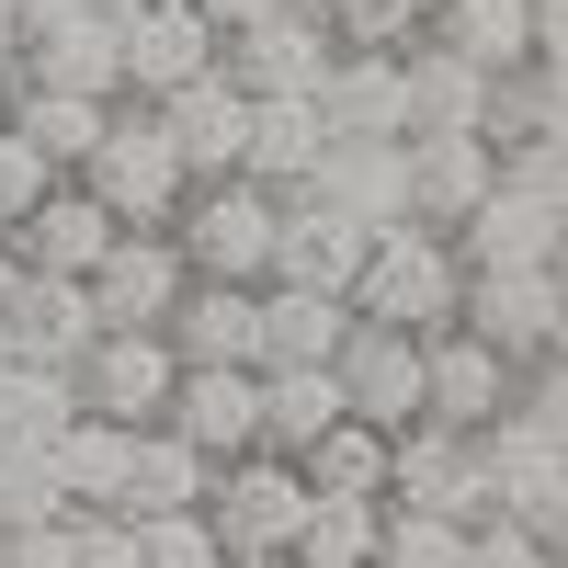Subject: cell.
Wrapping results in <instances>:
<instances>
[{
	"label": "cell",
	"mask_w": 568,
	"mask_h": 568,
	"mask_svg": "<svg viewBox=\"0 0 568 568\" xmlns=\"http://www.w3.org/2000/svg\"><path fill=\"white\" fill-rule=\"evenodd\" d=\"M455 284H466V262H455L444 227L387 216V227L364 240V262H353V284H342V307H353V318H398V329H444V318H455Z\"/></svg>",
	"instance_id": "cell-1"
},
{
	"label": "cell",
	"mask_w": 568,
	"mask_h": 568,
	"mask_svg": "<svg viewBox=\"0 0 568 568\" xmlns=\"http://www.w3.org/2000/svg\"><path fill=\"white\" fill-rule=\"evenodd\" d=\"M296 511H307V478H296V455H273V444H240V455H216V478H205L216 557H240V568H284V535H296Z\"/></svg>",
	"instance_id": "cell-2"
},
{
	"label": "cell",
	"mask_w": 568,
	"mask_h": 568,
	"mask_svg": "<svg viewBox=\"0 0 568 568\" xmlns=\"http://www.w3.org/2000/svg\"><path fill=\"white\" fill-rule=\"evenodd\" d=\"M171 251L194 262V273L262 284V262H273V182H251V171H205V182H182V205H171Z\"/></svg>",
	"instance_id": "cell-3"
},
{
	"label": "cell",
	"mask_w": 568,
	"mask_h": 568,
	"mask_svg": "<svg viewBox=\"0 0 568 568\" xmlns=\"http://www.w3.org/2000/svg\"><path fill=\"white\" fill-rule=\"evenodd\" d=\"M80 182L114 205V227H171V205H182V171L171 160V136H160V114L149 103H125L114 91V114H103V136H91V160H80Z\"/></svg>",
	"instance_id": "cell-4"
},
{
	"label": "cell",
	"mask_w": 568,
	"mask_h": 568,
	"mask_svg": "<svg viewBox=\"0 0 568 568\" xmlns=\"http://www.w3.org/2000/svg\"><path fill=\"white\" fill-rule=\"evenodd\" d=\"M455 318L478 329V342H500L511 364H535L568 342V296H557V262H466L455 284Z\"/></svg>",
	"instance_id": "cell-5"
},
{
	"label": "cell",
	"mask_w": 568,
	"mask_h": 568,
	"mask_svg": "<svg viewBox=\"0 0 568 568\" xmlns=\"http://www.w3.org/2000/svg\"><path fill=\"white\" fill-rule=\"evenodd\" d=\"M171 375H182V353L160 342V329H125V318H103V329H91V342L69 353L80 409H103V420H160Z\"/></svg>",
	"instance_id": "cell-6"
},
{
	"label": "cell",
	"mask_w": 568,
	"mask_h": 568,
	"mask_svg": "<svg viewBox=\"0 0 568 568\" xmlns=\"http://www.w3.org/2000/svg\"><path fill=\"white\" fill-rule=\"evenodd\" d=\"M329 375H342V409L375 420V433L420 420V329H398V318H342Z\"/></svg>",
	"instance_id": "cell-7"
},
{
	"label": "cell",
	"mask_w": 568,
	"mask_h": 568,
	"mask_svg": "<svg viewBox=\"0 0 568 568\" xmlns=\"http://www.w3.org/2000/svg\"><path fill=\"white\" fill-rule=\"evenodd\" d=\"M387 500H433V511H489V466H478V433H455V420H398L387 433Z\"/></svg>",
	"instance_id": "cell-8"
},
{
	"label": "cell",
	"mask_w": 568,
	"mask_h": 568,
	"mask_svg": "<svg viewBox=\"0 0 568 568\" xmlns=\"http://www.w3.org/2000/svg\"><path fill=\"white\" fill-rule=\"evenodd\" d=\"M500 398H511V353H500V342H478L466 318L420 329V409H433V420H455V433H489Z\"/></svg>",
	"instance_id": "cell-9"
},
{
	"label": "cell",
	"mask_w": 568,
	"mask_h": 568,
	"mask_svg": "<svg viewBox=\"0 0 568 568\" xmlns=\"http://www.w3.org/2000/svg\"><path fill=\"white\" fill-rule=\"evenodd\" d=\"M80 284H91V318L160 329V318H171V296L194 284V262L171 251V227H114V240H103V262H91Z\"/></svg>",
	"instance_id": "cell-10"
},
{
	"label": "cell",
	"mask_w": 568,
	"mask_h": 568,
	"mask_svg": "<svg viewBox=\"0 0 568 568\" xmlns=\"http://www.w3.org/2000/svg\"><path fill=\"white\" fill-rule=\"evenodd\" d=\"M12 80H58V91H125V12L114 0H80V12L34 23L12 45Z\"/></svg>",
	"instance_id": "cell-11"
},
{
	"label": "cell",
	"mask_w": 568,
	"mask_h": 568,
	"mask_svg": "<svg viewBox=\"0 0 568 568\" xmlns=\"http://www.w3.org/2000/svg\"><path fill=\"white\" fill-rule=\"evenodd\" d=\"M216 69L251 91H318V69H329V23L307 12V0H284V12H262V23H227L216 34Z\"/></svg>",
	"instance_id": "cell-12"
},
{
	"label": "cell",
	"mask_w": 568,
	"mask_h": 568,
	"mask_svg": "<svg viewBox=\"0 0 568 568\" xmlns=\"http://www.w3.org/2000/svg\"><path fill=\"white\" fill-rule=\"evenodd\" d=\"M149 114H160V136H171V160L182 171H240V125H251V91L227 80V69H194V80H171V91H149Z\"/></svg>",
	"instance_id": "cell-13"
},
{
	"label": "cell",
	"mask_w": 568,
	"mask_h": 568,
	"mask_svg": "<svg viewBox=\"0 0 568 568\" xmlns=\"http://www.w3.org/2000/svg\"><path fill=\"white\" fill-rule=\"evenodd\" d=\"M0 240H12V262H34V273H91V262H103V240H114V205L91 194L80 171H58L12 227H0Z\"/></svg>",
	"instance_id": "cell-14"
},
{
	"label": "cell",
	"mask_w": 568,
	"mask_h": 568,
	"mask_svg": "<svg viewBox=\"0 0 568 568\" xmlns=\"http://www.w3.org/2000/svg\"><path fill=\"white\" fill-rule=\"evenodd\" d=\"M91 329H103V318H91V284H80V273H34V262H12V284H0V353L69 364Z\"/></svg>",
	"instance_id": "cell-15"
},
{
	"label": "cell",
	"mask_w": 568,
	"mask_h": 568,
	"mask_svg": "<svg viewBox=\"0 0 568 568\" xmlns=\"http://www.w3.org/2000/svg\"><path fill=\"white\" fill-rule=\"evenodd\" d=\"M364 240H375L364 216L318 205L307 182H284V194H273V262H262V273H284V284H353Z\"/></svg>",
	"instance_id": "cell-16"
},
{
	"label": "cell",
	"mask_w": 568,
	"mask_h": 568,
	"mask_svg": "<svg viewBox=\"0 0 568 568\" xmlns=\"http://www.w3.org/2000/svg\"><path fill=\"white\" fill-rule=\"evenodd\" d=\"M557 216H568V194H535V182L489 171V194L466 205L444 240H455V262H557Z\"/></svg>",
	"instance_id": "cell-17"
},
{
	"label": "cell",
	"mask_w": 568,
	"mask_h": 568,
	"mask_svg": "<svg viewBox=\"0 0 568 568\" xmlns=\"http://www.w3.org/2000/svg\"><path fill=\"white\" fill-rule=\"evenodd\" d=\"M318 125L329 136H409V91H398V45H329L318 69Z\"/></svg>",
	"instance_id": "cell-18"
},
{
	"label": "cell",
	"mask_w": 568,
	"mask_h": 568,
	"mask_svg": "<svg viewBox=\"0 0 568 568\" xmlns=\"http://www.w3.org/2000/svg\"><path fill=\"white\" fill-rule=\"evenodd\" d=\"M160 420L194 455H240V444H262V387H251V364H182Z\"/></svg>",
	"instance_id": "cell-19"
},
{
	"label": "cell",
	"mask_w": 568,
	"mask_h": 568,
	"mask_svg": "<svg viewBox=\"0 0 568 568\" xmlns=\"http://www.w3.org/2000/svg\"><path fill=\"white\" fill-rule=\"evenodd\" d=\"M478 466H489V500H500V511H524L535 535L568 546V455H557V433H511V420H489V433H478Z\"/></svg>",
	"instance_id": "cell-20"
},
{
	"label": "cell",
	"mask_w": 568,
	"mask_h": 568,
	"mask_svg": "<svg viewBox=\"0 0 568 568\" xmlns=\"http://www.w3.org/2000/svg\"><path fill=\"white\" fill-rule=\"evenodd\" d=\"M194 69H216V23L194 0H125V103H149Z\"/></svg>",
	"instance_id": "cell-21"
},
{
	"label": "cell",
	"mask_w": 568,
	"mask_h": 568,
	"mask_svg": "<svg viewBox=\"0 0 568 568\" xmlns=\"http://www.w3.org/2000/svg\"><path fill=\"white\" fill-rule=\"evenodd\" d=\"M342 284H284L262 273L251 284V364H329V342H342Z\"/></svg>",
	"instance_id": "cell-22"
},
{
	"label": "cell",
	"mask_w": 568,
	"mask_h": 568,
	"mask_svg": "<svg viewBox=\"0 0 568 568\" xmlns=\"http://www.w3.org/2000/svg\"><path fill=\"white\" fill-rule=\"evenodd\" d=\"M307 194H318V205H342V216H364V227L409 216V205H398V136H318Z\"/></svg>",
	"instance_id": "cell-23"
},
{
	"label": "cell",
	"mask_w": 568,
	"mask_h": 568,
	"mask_svg": "<svg viewBox=\"0 0 568 568\" xmlns=\"http://www.w3.org/2000/svg\"><path fill=\"white\" fill-rule=\"evenodd\" d=\"M160 342H171L182 364H251V284H227V273H194V284L171 296Z\"/></svg>",
	"instance_id": "cell-24"
},
{
	"label": "cell",
	"mask_w": 568,
	"mask_h": 568,
	"mask_svg": "<svg viewBox=\"0 0 568 568\" xmlns=\"http://www.w3.org/2000/svg\"><path fill=\"white\" fill-rule=\"evenodd\" d=\"M0 114H12L23 136L58 171H80L91 160V136H103V114H114V91H58V80H0Z\"/></svg>",
	"instance_id": "cell-25"
},
{
	"label": "cell",
	"mask_w": 568,
	"mask_h": 568,
	"mask_svg": "<svg viewBox=\"0 0 568 568\" xmlns=\"http://www.w3.org/2000/svg\"><path fill=\"white\" fill-rule=\"evenodd\" d=\"M318 136H329V125H318V103H307V91H262V103H251V125H240V171L284 194V182H307Z\"/></svg>",
	"instance_id": "cell-26"
},
{
	"label": "cell",
	"mask_w": 568,
	"mask_h": 568,
	"mask_svg": "<svg viewBox=\"0 0 568 568\" xmlns=\"http://www.w3.org/2000/svg\"><path fill=\"white\" fill-rule=\"evenodd\" d=\"M557 125H568L557 58H511V69H489V91H478V136H489V149H524V136H557Z\"/></svg>",
	"instance_id": "cell-27"
},
{
	"label": "cell",
	"mask_w": 568,
	"mask_h": 568,
	"mask_svg": "<svg viewBox=\"0 0 568 568\" xmlns=\"http://www.w3.org/2000/svg\"><path fill=\"white\" fill-rule=\"evenodd\" d=\"M205 478H216V455H194L171 433V420H136V444H125V489H114V511H171V500H205Z\"/></svg>",
	"instance_id": "cell-28"
},
{
	"label": "cell",
	"mask_w": 568,
	"mask_h": 568,
	"mask_svg": "<svg viewBox=\"0 0 568 568\" xmlns=\"http://www.w3.org/2000/svg\"><path fill=\"white\" fill-rule=\"evenodd\" d=\"M251 387H262V444L273 455H296L307 433L342 420V375L329 364H251Z\"/></svg>",
	"instance_id": "cell-29"
},
{
	"label": "cell",
	"mask_w": 568,
	"mask_h": 568,
	"mask_svg": "<svg viewBox=\"0 0 568 568\" xmlns=\"http://www.w3.org/2000/svg\"><path fill=\"white\" fill-rule=\"evenodd\" d=\"M125 444H136V420L69 409V420H58V444H45V466H58V489H69V500H103V511H114V489H125Z\"/></svg>",
	"instance_id": "cell-30"
},
{
	"label": "cell",
	"mask_w": 568,
	"mask_h": 568,
	"mask_svg": "<svg viewBox=\"0 0 568 568\" xmlns=\"http://www.w3.org/2000/svg\"><path fill=\"white\" fill-rule=\"evenodd\" d=\"M420 34H433V45H455L466 69H511V58H535L524 0H433V12H420Z\"/></svg>",
	"instance_id": "cell-31"
},
{
	"label": "cell",
	"mask_w": 568,
	"mask_h": 568,
	"mask_svg": "<svg viewBox=\"0 0 568 568\" xmlns=\"http://www.w3.org/2000/svg\"><path fill=\"white\" fill-rule=\"evenodd\" d=\"M296 478H307V489H353V500H387V433L342 409L329 433H307V444H296Z\"/></svg>",
	"instance_id": "cell-32"
},
{
	"label": "cell",
	"mask_w": 568,
	"mask_h": 568,
	"mask_svg": "<svg viewBox=\"0 0 568 568\" xmlns=\"http://www.w3.org/2000/svg\"><path fill=\"white\" fill-rule=\"evenodd\" d=\"M80 409L69 364H34V353H0V444H58V420Z\"/></svg>",
	"instance_id": "cell-33"
},
{
	"label": "cell",
	"mask_w": 568,
	"mask_h": 568,
	"mask_svg": "<svg viewBox=\"0 0 568 568\" xmlns=\"http://www.w3.org/2000/svg\"><path fill=\"white\" fill-rule=\"evenodd\" d=\"M284 557H296V568H364V557H375V500H353V489H307Z\"/></svg>",
	"instance_id": "cell-34"
},
{
	"label": "cell",
	"mask_w": 568,
	"mask_h": 568,
	"mask_svg": "<svg viewBox=\"0 0 568 568\" xmlns=\"http://www.w3.org/2000/svg\"><path fill=\"white\" fill-rule=\"evenodd\" d=\"M466 557V524L433 500H375V557L364 568H455Z\"/></svg>",
	"instance_id": "cell-35"
},
{
	"label": "cell",
	"mask_w": 568,
	"mask_h": 568,
	"mask_svg": "<svg viewBox=\"0 0 568 568\" xmlns=\"http://www.w3.org/2000/svg\"><path fill=\"white\" fill-rule=\"evenodd\" d=\"M125 557H149V568H216V524H205V500L125 511Z\"/></svg>",
	"instance_id": "cell-36"
},
{
	"label": "cell",
	"mask_w": 568,
	"mask_h": 568,
	"mask_svg": "<svg viewBox=\"0 0 568 568\" xmlns=\"http://www.w3.org/2000/svg\"><path fill=\"white\" fill-rule=\"evenodd\" d=\"M455 568H557V535H535L524 511L489 500V511H466V557Z\"/></svg>",
	"instance_id": "cell-37"
},
{
	"label": "cell",
	"mask_w": 568,
	"mask_h": 568,
	"mask_svg": "<svg viewBox=\"0 0 568 568\" xmlns=\"http://www.w3.org/2000/svg\"><path fill=\"white\" fill-rule=\"evenodd\" d=\"M307 12L329 23V45H409L433 0H307Z\"/></svg>",
	"instance_id": "cell-38"
},
{
	"label": "cell",
	"mask_w": 568,
	"mask_h": 568,
	"mask_svg": "<svg viewBox=\"0 0 568 568\" xmlns=\"http://www.w3.org/2000/svg\"><path fill=\"white\" fill-rule=\"evenodd\" d=\"M45 182H58V160H45L34 136H23L12 114H0V227H12V216H23L34 194H45Z\"/></svg>",
	"instance_id": "cell-39"
},
{
	"label": "cell",
	"mask_w": 568,
	"mask_h": 568,
	"mask_svg": "<svg viewBox=\"0 0 568 568\" xmlns=\"http://www.w3.org/2000/svg\"><path fill=\"white\" fill-rule=\"evenodd\" d=\"M194 12H205V23L227 34V23H262V12H284V0H194Z\"/></svg>",
	"instance_id": "cell-40"
},
{
	"label": "cell",
	"mask_w": 568,
	"mask_h": 568,
	"mask_svg": "<svg viewBox=\"0 0 568 568\" xmlns=\"http://www.w3.org/2000/svg\"><path fill=\"white\" fill-rule=\"evenodd\" d=\"M0 12H12V23L34 34V23H58V12H80V0H0Z\"/></svg>",
	"instance_id": "cell-41"
},
{
	"label": "cell",
	"mask_w": 568,
	"mask_h": 568,
	"mask_svg": "<svg viewBox=\"0 0 568 568\" xmlns=\"http://www.w3.org/2000/svg\"><path fill=\"white\" fill-rule=\"evenodd\" d=\"M12 45H23V23H12V12H0V80H12Z\"/></svg>",
	"instance_id": "cell-42"
},
{
	"label": "cell",
	"mask_w": 568,
	"mask_h": 568,
	"mask_svg": "<svg viewBox=\"0 0 568 568\" xmlns=\"http://www.w3.org/2000/svg\"><path fill=\"white\" fill-rule=\"evenodd\" d=\"M0 284H12V240H0Z\"/></svg>",
	"instance_id": "cell-43"
},
{
	"label": "cell",
	"mask_w": 568,
	"mask_h": 568,
	"mask_svg": "<svg viewBox=\"0 0 568 568\" xmlns=\"http://www.w3.org/2000/svg\"><path fill=\"white\" fill-rule=\"evenodd\" d=\"M114 12H125V0H114Z\"/></svg>",
	"instance_id": "cell-44"
}]
</instances>
